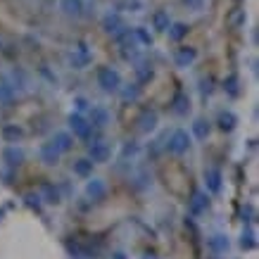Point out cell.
Wrapping results in <instances>:
<instances>
[{
	"mask_svg": "<svg viewBox=\"0 0 259 259\" xmlns=\"http://www.w3.org/2000/svg\"><path fill=\"white\" fill-rule=\"evenodd\" d=\"M3 159H5L8 164L17 166V164H22L24 162V152L19 148H15V145H10V148L3 150Z\"/></svg>",
	"mask_w": 259,
	"mask_h": 259,
	"instance_id": "52a82bcc",
	"label": "cell"
},
{
	"mask_svg": "<svg viewBox=\"0 0 259 259\" xmlns=\"http://www.w3.org/2000/svg\"><path fill=\"white\" fill-rule=\"evenodd\" d=\"M240 245H243L245 250H252V247H254V233H252V231H245Z\"/></svg>",
	"mask_w": 259,
	"mask_h": 259,
	"instance_id": "7402d4cb",
	"label": "cell"
},
{
	"mask_svg": "<svg viewBox=\"0 0 259 259\" xmlns=\"http://www.w3.org/2000/svg\"><path fill=\"white\" fill-rule=\"evenodd\" d=\"M155 121H157V117H155V114H148V117L143 119V131H152V128H155Z\"/></svg>",
	"mask_w": 259,
	"mask_h": 259,
	"instance_id": "603a6c76",
	"label": "cell"
},
{
	"mask_svg": "<svg viewBox=\"0 0 259 259\" xmlns=\"http://www.w3.org/2000/svg\"><path fill=\"white\" fill-rule=\"evenodd\" d=\"M236 114H233V112H221L219 114V126L221 128H224V131H231V128H233V126H236Z\"/></svg>",
	"mask_w": 259,
	"mask_h": 259,
	"instance_id": "30bf717a",
	"label": "cell"
},
{
	"mask_svg": "<svg viewBox=\"0 0 259 259\" xmlns=\"http://www.w3.org/2000/svg\"><path fill=\"white\" fill-rule=\"evenodd\" d=\"M186 31H188V26H186V24H176L171 31H169V36H171L174 40H179V38H183V36H186Z\"/></svg>",
	"mask_w": 259,
	"mask_h": 259,
	"instance_id": "44dd1931",
	"label": "cell"
},
{
	"mask_svg": "<svg viewBox=\"0 0 259 259\" xmlns=\"http://www.w3.org/2000/svg\"><path fill=\"white\" fill-rule=\"evenodd\" d=\"M91 171H93V162H91V159H76V162H74V174L88 176Z\"/></svg>",
	"mask_w": 259,
	"mask_h": 259,
	"instance_id": "8fae6325",
	"label": "cell"
},
{
	"mask_svg": "<svg viewBox=\"0 0 259 259\" xmlns=\"http://www.w3.org/2000/svg\"><path fill=\"white\" fill-rule=\"evenodd\" d=\"M190 148V136L186 131H174V136L169 138V150L174 155H183Z\"/></svg>",
	"mask_w": 259,
	"mask_h": 259,
	"instance_id": "7a4b0ae2",
	"label": "cell"
},
{
	"mask_svg": "<svg viewBox=\"0 0 259 259\" xmlns=\"http://www.w3.org/2000/svg\"><path fill=\"white\" fill-rule=\"evenodd\" d=\"M86 193H88V197H93V200H102V197L107 195V186H105L102 181L93 179V181H88Z\"/></svg>",
	"mask_w": 259,
	"mask_h": 259,
	"instance_id": "5b68a950",
	"label": "cell"
},
{
	"mask_svg": "<svg viewBox=\"0 0 259 259\" xmlns=\"http://www.w3.org/2000/svg\"><path fill=\"white\" fill-rule=\"evenodd\" d=\"M207 204H209V202L204 200L202 193H195V195H193V202H190V209H193L195 214H200V212L204 209V207H207Z\"/></svg>",
	"mask_w": 259,
	"mask_h": 259,
	"instance_id": "ac0fdd59",
	"label": "cell"
},
{
	"mask_svg": "<svg viewBox=\"0 0 259 259\" xmlns=\"http://www.w3.org/2000/svg\"><path fill=\"white\" fill-rule=\"evenodd\" d=\"M107 157H110L107 143H93L91 145V162H107Z\"/></svg>",
	"mask_w": 259,
	"mask_h": 259,
	"instance_id": "8992f818",
	"label": "cell"
},
{
	"mask_svg": "<svg viewBox=\"0 0 259 259\" xmlns=\"http://www.w3.org/2000/svg\"><path fill=\"white\" fill-rule=\"evenodd\" d=\"M40 159L46 164H55L57 159H60V150H57L55 143H43L40 145Z\"/></svg>",
	"mask_w": 259,
	"mask_h": 259,
	"instance_id": "277c9868",
	"label": "cell"
},
{
	"mask_svg": "<svg viewBox=\"0 0 259 259\" xmlns=\"http://www.w3.org/2000/svg\"><path fill=\"white\" fill-rule=\"evenodd\" d=\"M204 179H207V188L212 190V193H219L221 190V171L219 169H207Z\"/></svg>",
	"mask_w": 259,
	"mask_h": 259,
	"instance_id": "ba28073f",
	"label": "cell"
},
{
	"mask_svg": "<svg viewBox=\"0 0 259 259\" xmlns=\"http://www.w3.org/2000/svg\"><path fill=\"white\" fill-rule=\"evenodd\" d=\"M5 141H17V138H22V128H17V126H5Z\"/></svg>",
	"mask_w": 259,
	"mask_h": 259,
	"instance_id": "ffe728a7",
	"label": "cell"
},
{
	"mask_svg": "<svg viewBox=\"0 0 259 259\" xmlns=\"http://www.w3.org/2000/svg\"><path fill=\"white\" fill-rule=\"evenodd\" d=\"M0 100H3V102H10V100H12V91H10L8 86H0Z\"/></svg>",
	"mask_w": 259,
	"mask_h": 259,
	"instance_id": "cb8c5ba5",
	"label": "cell"
},
{
	"mask_svg": "<svg viewBox=\"0 0 259 259\" xmlns=\"http://www.w3.org/2000/svg\"><path fill=\"white\" fill-rule=\"evenodd\" d=\"M209 247H212L214 252H226L228 250V238H224V236L209 238Z\"/></svg>",
	"mask_w": 259,
	"mask_h": 259,
	"instance_id": "5bb4252c",
	"label": "cell"
},
{
	"mask_svg": "<svg viewBox=\"0 0 259 259\" xmlns=\"http://www.w3.org/2000/svg\"><path fill=\"white\" fill-rule=\"evenodd\" d=\"M236 83H238L236 79H228V93H231V95H238V88H236Z\"/></svg>",
	"mask_w": 259,
	"mask_h": 259,
	"instance_id": "d4e9b609",
	"label": "cell"
},
{
	"mask_svg": "<svg viewBox=\"0 0 259 259\" xmlns=\"http://www.w3.org/2000/svg\"><path fill=\"white\" fill-rule=\"evenodd\" d=\"M193 134H195L197 138H207V136H209V126H207L204 119H197L195 124H193Z\"/></svg>",
	"mask_w": 259,
	"mask_h": 259,
	"instance_id": "d6986e66",
	"label": "cell"
},
{
	"mask_svg": "<svg viewBox=\"0 0 259 259\" xmlns=\"http://www.w3.org/2000/svg\"><path fill=\"white\" fill-rule=\"evenodd\" d=\"M53 143L57 145V150H60V152H67V150L71 148V136L69 134H57Z\"/></svg>",
	"mask_w": 259,
	"mask_h": 259,
	"instance_id": "9a60e30c",
	"label": "cell"
},
{
	"mask_svg": "<svg viewBox=\"0 0 259 259\" xmlns=\"http://www.w3.org/2000/svg\"><path fill=\"white\" fill-rule=\"evenodd\" d=\"M114 257H117V259H124V254H121V252H119V254H114Z\"/></svg>",
	"mask_w": 259,
	"mask_h": 259,
	"instance_id": "484cf974",
	"label": "cell"
},
{
	"mask_svg": "<svg viewBox=\"0 0 259 259\" xmlns=\"http://www.w3.org/2000/svg\"><path fill=\"white\" fill-rule=\"evenodd\" d=\"M98 83L102 86V91H117L121 86V76L112 67H102V69H98Z\"/></svg>",
	"mask_w": 259,
	"mask_h": 259,
	"instance_id": "6da1fadb",
	"label": "cell"
},
{
	"mask_svg": "<svg viewBox=\"0 0 259 259\" xmlns=\"http://www.w3.org/2000/svg\"><path fill=\"white\" fill-rule=\"evenodd\" d=\"M152 22H155V29H159V31H166L169 29V15L166 12H155V17H152Z\"/></svg>",
	"mask_w": 259,
	"mask_h": 259,
	"instance_id": "4fadbf2b",
	"label": "cell"
},
{
	"mask_svg": "<svg viewBox=\"0 0 259 259\" xmlns=\"http://www.w3.org/2000/svg\"><path fill=\"white\" fill-rule=\"evenodd\" d=\"M62 10L67 15L79 17L81 15V0H62Z\"/></svg>",
	"mask_w": 259,
	"mask_h": 259,
	"instance_id": "7c38bea8",
	"label": "cell"
},
{
	"mask_svg": "<svg viewBox=\"0 0 259 259\" xmlns=\"http://www.w3.org/2000/svg\"><path fill=\"white\" fill-rule=\"evenodd\" d=\"M188 110H190V100L186 95H179V98L174 100V112H176V114H186Z\"/></svg>",
	"mask_w": 259,
	"mask_h": 259,
	"instance_id": "2e32d148",
	"label": "cell"
},
{
	"mask_svg": "<svg viewBox=\"0 0 259 259\" xmlns=\"http://www.w3.org/2000/svg\"><path fill=\"white\" fill-rule=\"evenodd\" d=\"M69 124H71V131L79 136V138H88V134H91V124H88L81 114H71Z\"/></svg>",
	"mask_w": 259,
	"mask_h": 259,
	"instance_id": "3957f363",
	"label": "cell"
},
{
	"mask_svg": "<svg viewBox=\"0 0 259 259\" xmlns=\"http://www.w3.org/2000/svg\"><path fill=\"white\" fill-rule=\"evenodd\" d=\"M91 119H93L95 126H105L107 121H110V117H107V112L100 110V107H93V114H91ZM91 124V126H93Z\"/></svg>",
	"mask_w": 259,
	"mask_h": 259,
	"instance_id": "e0dca14e",
	"label": "cell"
},
{
	"mask_svg": "<svg viewBox=\"0 0 259 259\" xmlns=\"http://www.w3.org/2000/svg\"><path fill=\"white\" fill-rule=\"evenodd\" d=\"M193 60H195V50L193 48H181L179 53H176V64L179 67H188Z\"/></svg>",
	"mask_w": 259,
	"mask_h": 259,
	"instance_id": "9c48e42d",
	"label": "cell"
}]
</instances>
